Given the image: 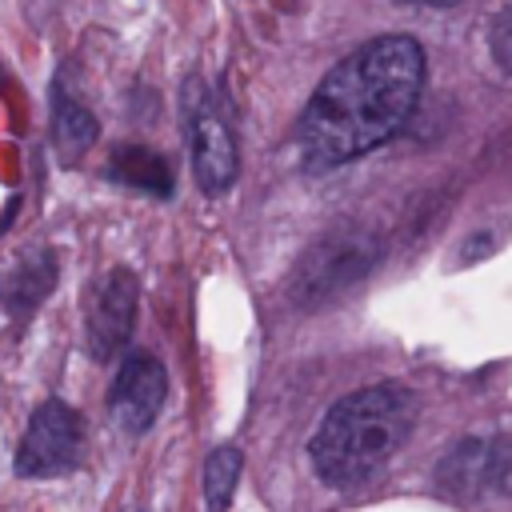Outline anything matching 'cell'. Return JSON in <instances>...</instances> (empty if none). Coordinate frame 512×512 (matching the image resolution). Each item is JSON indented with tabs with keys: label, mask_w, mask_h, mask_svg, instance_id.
<instances>
[{
	"label": "cell",
	"mask_w": 512,
	"mask_h": 512,
	"mask_svg": "<svg viewBox=\"0 0 512 512\" xmlns=\"http://www.w3.org/2000/svg\"><path fill=\"white\" fill-rule=\"evenodd\" d=\"M424 48L412 36H376L324 72L308 96L296 144L312 172L340 168L392 140L416 112Z\"/></svg>",
	"instance_id": "cell-1"
},
{
	"label": "cell",
	"mask_w": 512,
	"mask_h": 512,
	"mask_svg": "<svg viewBox=\"0 0 512 512\" xmlns=\"http://www.w3.org/2000/svg\"><path fill=\"white\" fill-rule=\"evenodd\" d=\"M416 424V400L400 384H368L340 396L308 440L316 476L328 488L368 484L408 440Z\"/></svg>",
	"instance_id": "cell-2"
},
{
	"label": "cell",
	"mask_w": 512,
	"mask_h": 512,
	"mask_svg": "<svg viewBox=\"0 0 512 512\" xmlns=\"http://www.w3.org/2000/svg\"><path fill=\"white\" fill-rule=\"evenodd\" d=\"M184 124H188V152H192L196 184L208 196L228 192L240 172V152H236L228 116L220 112L216 96L200 80L184 84Z\"/></svg>",
	"instance_id": "cell-3"
},
{
	"label": "cell",
	"mask_w": 512,
	"mask_h": 512,
	"mask_svg": "<svg viewBox=\"0 0 512 512\" xmlns=\"http://www.w3.org/2000/svg\"><path fill=\"white\" fill-rule=\"evenodd\" d=\"M436 484L456 504H480V500H512V436L492 440H464L456 444L440 468Z\"/></svg>",
	"instance_id": "cell-4"
},
{
	"label": "cell",
	"mask_w": 512,
	"mask_h": 512,
	"mask_svg": "<svg viewBox=\"0 0 512 512\" xmlns=\"http://www.w3.org/2000/svg\"><path fill=\"white\" fill-rule=\"evenodd\" d=\"M376 260V240L368 232H332L324 236L296 268L292 280V296L296 304L312 308L324 304L332 296H340L344 288H352Z\"/></svg>",
	"instance_id": "cell-5"
},
{
	"label": "cell",
	"mask_w": 512,
	"mask_h": 512,
	"mask_svg": "<svg viewBox=\"0 0 512 512\" xmlns=\"http://www.w3.org/2000/svg\"><path fill=\"white\" fill-rule=\"evenodd\" d=\"M84 452V424L80 416L64 404V400H44L32 420L28 432L16 448V472L20 476H64L80 464Z\"/></svg>",
	"instance_id": "cell-6"
},
{
	"label": "cell",
	"mask_w": 512,
	"mask_h": 512,
	"mask_svg": "<svg viewBox=\"0 0 512 512\" xmlns=\"http://www.w3.org/2000/svg\"><path fill=\"white\" fill-rule=\"evenodd\" d=\"M136 324V276L128 268L104 272L88 292V352L96 360H112Z\"/></svg>",
	"instance_id": "cell-7"
},
{
	"label": "cell",
	"mask_w": 512,
	"mask_h": 512,
	"mask_svg": "<svg viewBox=\"0 0 512 512\" xmlns=\"http://www.w3.org/2000/svg\"><path fill=\"white\" fill-rule=\"evenodd\" d=\"M168 396V376H164V364L148 352H132L116 380H112V392H108V408H112V420L140 436L152 428V420L160 416V404Z\"/></svg>",
	"instance_id": "cell-8"
},
{
	"label": "cell",
	"mask_w": 512,
	"mask_h": 512,
	"mask_svg": "<svg viewBox=\"0 0 512 512\" xmlns=\"http://www.w3.org/2000/svg\"><path fill=\"white\" fill-rule=\"evenodd\" d=\"M52 136H56L60 156H64V160H76V156L88 152L92 140H96V116H92L84 104H76V100H68V96H56Z\"/></svg>",
	"instance_id": "cell-9"
},
{
	"label": "cell",
	"mask_w": 512,
	"mask_h": 512,
	"mask_svg": "<svg viewBox=\"0 0 512 512\" xmlns=\"http://www.w3.org/2000/svg\"><path fill=\"white\" fill-rule=\"evenodd\" d=\"M52 276H56V272H52V260H40V256H32V260H24L20 268H12V276L0 284L8 308H12V312L36 308L40 296L52 292Z\"/></svg>",
	"instance_id": "cell-10"
},
{
	"label": "cell",
	"mask_w": 512,
	"mask_h": 512,
	"mask_svg": "<svg viewBox=\"0 0 512 512\" xmlns=\"http://www.w3.org/2000/svg\"><path fill=\"white\" fill-rule=\"evenodd\" d=\"M112 172H116L124 184L144 188V192H156V196H164V192L172 188L164 160H160L156 152H148V148H120L116 160H112Z\"/></svg>",
	"instance_id": "cell-11"
},
{
	"label": "cell",
	"mask_w": 512,
	"mask_h": 512,
	"mask_svg": "<svg viewBox=\"0 0 512 512\" xmlns=\"http://www.w3.org/2000/svg\"><path fill=\"white\" fill-rule=\"evenodd\" d=\"M240 448L232 444H220L208 464H204V496H208V508L212 512H224L232 504V492H236V480H240Z\"/></svg>",
	"instance_id": "cell-12"
},
{
	"label": "cell",
	"mask_w": 512,
	"mask_h": 512,
	"mask_svg": "<svg viewBox=\"0 0 512 512\" xmlns=\"http://www.w3.org/2000/svg\"><path fill=\"white\" fill-rule=\"evenodd\" d=\"M488 48H492V60L512 76V0L496 12V20L488 28Z\"/></svg>",
	"instance_id": "cell-13"
},
{
	"label": "cell",
	"mask_w": 512,
	"mask_h": 512,
	"mask_svg": "<svg viewBox=\"0 0 512 512\" xmlns=\"http://www.w3.org/2000/svg\"><path fill=\"white\" fill-rule=\"evenodd\" d=\"M404 4H424V8H444V4H456V0H404Z\"/></svg>",
	"instance_id": "cell-14"
}]
</instances>
